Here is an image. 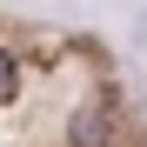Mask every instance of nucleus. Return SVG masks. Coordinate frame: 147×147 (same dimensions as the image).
I'll use <instances>...</instances> for the list:
<instances>
[{"label": "nucleus", "mask_w": 147, "mask_h": 147, "mask_svg": "<svg viewBox=\"0 0 147 147\" xmlns=\"http://www.w3.org/2000/svg\"><path fill=\"white\" fill-rule=\"evenodd\" d=\"M13 87H20V67H13V54H0V100H13Z\"/></svg>", "instance_id": "f257e3e1"}]
</instances>
